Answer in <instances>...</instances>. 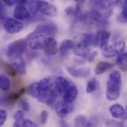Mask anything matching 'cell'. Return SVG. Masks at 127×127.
I'll return each instance as SVG.
<instances>
[{"label": "cell", "mask_w": 127, "mask_h": 127, "mask_svg": "<svg viewBox=\"0 0 127 127\" xmlns=\"http://www.w3.org/2000/svg\"><path fill=\"white\" fill-rule=\"evenodd\" d=\"M122 85L121 74L118 71L111 72L106 83V95L108 100H115L120 97Z\"/></svg>", "instance_id": "1"}, {"label": "cell", "mask_w": 127, "mask_h": 127, "mask_svg": "<svg viewBox=\"0 0 127 127\" xmlns=\"http://www.w3.org/2000/svg\"><path fill=\"white\" fill-rule=\"evenodd\" d=\"M28 45V42L25 39H18L10 43L6 50V55L12 60L21 58L25 52Z\"/></svg>", "instance_id": "2"}, {"label": "cell", "mask_w": 127, "mask_h": 127, "mask_svg": "<svg viewBox=\"0 0 127 127\" xmlns=\"http://www.w3.org/2000/svg\"><path fill=\"white\" fill-rule=\"evenodd\" d=\"M46 37L41 33H31L28 39V46L31 50H40L44 48Z\"/></svg>", "instance_id": "3"}, {"label": "cell", "mask_w": 127, "mask_h": 127, "mask_svg": "<svg viewBox=\"0 0 127 127\" xmlns=\"http://www.w3.org/2000/svg\"><path fill=\"white\" fill-rule=\"evenodd\" d=\"M3 26L6 32L10 34L18 33L23 28V24L16 19L13 18H7L3 22Z\"/></svg>", "instance_id": "4"}, {"label": "cell", "mask_w": 127, "mask_h": 127, "mask_svg": "<svg viewBox=\"0 0 127 127\" xmlns=\"http://www.w3.org/2000/svg\"><path fill=\"white\" fill-rule=\"evenodd\" d=\"M126 48V42L124 41H119L116 43L108 47L106 49L103 51V55L105 57H112L115 55H118L124 53Z\"/></svg>", "instance_id": "5"}, {"label": "cell", "mask_w": 127, "mask_h": 127, "mask_svg": "<svg viewBox=\"0 0 127 127\" xmlns=\"http://www.w3.org/2000/svg\"><path fill=\"white\" fill-rule=\"evenodd\" d=\"M58 31L57 26L54 23H47L39 25L32 33H41L45 34L51 37H53L57 34Z\"/></svg>", "instance_id": "6"}, {"label": "cell", "mask_w": 127, "mask_h": 127, "mask_svg": "<svg viewBox=\"0 0 127 127\" xmlns=\"http://www.w3.org/2000/svg\"><path fill=\"white\" fill-rule=\"evenodd\" d=\"M38 9L42 14L51 17L57 16L58 12L54 4L45 1H38Z\"/></svg>", "instance_id": "7"}, {"label": "cell", "mask_w": 127, "mask_h": 127, "mask_svg": "<svg viewBox=\"0 0 127 127\" xmlns=\"http://www.w3.org/2000/svg\"><path fill=\"white\" fill-rule=\"evenodd\" d=\"M55 110L57 115L61 118H65L72 111L73 107L64 100L57 102L55 105Z\"/></svg>", "instance_id": "8"}, {"label": "cell", "mask_w": 127, "mask_h": 127, "mask_svg": "<svg viewBox=\"0 0 127 127\" xmlns=\"http://www.w3.org/2000/svg\"><path fill=\"white\" fill-rule=\"evenodd\" d=\"M110 38V33L106 30H101L96 34V43L103 51L108 48V42Z\"/></svg>", "instance_id": "9"}, {"label": "cell", "mask_w": 127, "mask_h": 127, "mask_svg": "<svg viewBox=\"0 0 127 127\" xmlns=\"http://www.w3.org/2000/svg\"><path fill=\"white\" fill-rule=\"evenodd\" d=\"M66 70L74 78H86L90 75V69L89 68H75L70 66L67 67Z\"/></svg>", "instance_id": "10"}, {"label": "cell", "mask_w": 127, "mask_h": 127, "mask_svg": "<svg viewBox=\"0 0 127 127\" xmlns=\"http://www.w3.org/2000/svg\"><path fill=\"white\" fill-rule=\"evenodd\" d=\"M43 50L45 54L48 56L55 55L58 51V46H57V40L54 37L48 36L46 39Z\"/></svg>", "instance_id": "11"}, {"label": "cell", "mask_w": 127, "mask_h": 127, "mask_svg": "<svg viewBox=\"0 0 127 127\" xmlns=\"http://www.w3.org/2000/svg\"><path fill=\"white\" fill-rule=\"evenodd\" d=\"M68 80L63 77H57L54 81V88L58 94H64L69 88Z\"/></svg>", "instance_id": "12"}, {"label": "cell", "mask_w": 127, "mask_h": 127, "mask_svg": "<svg viewBox=\"0 0 127 127\" xmlns=\"http://www.w3.org/2000/svg\"><path fill=\"white\" fill-rule=\"evenodd\" d=\"M13 16L17 20H24L29 19L31 16V13L29 10L23 5H17L13 11Z\"/></svg>", "instance_id": "13"}, {"label": "cell", "mask_w": 127, "mask_h": 127, "mask_svg": "<svg viewBox=\"0 0 127 127\" xmlns=\"http://www.w3.org/2000/svg\"><path fill=\"white\" fill-rule=\"evenodd\" d=\"M78 90L77 88L74 86H70L69 88L66 90V92L63 95V100L68 104L72 103L77 97Z\"/></svg>", "instance_id": "14"}, {"label": "cell", "mask_w": 127, "mask_h": 127, "mask_svg": "<svg viewBox=\"0 0 127 127\" xmlns=\"http://www.w3.org/2000/svg\"><path fill=\"white\" fill-rule=\"evenodd\" d=\"M109 112L111 115L115 119H122L126 117V110L124 107L119 103L112 105L109 107Z\"/></svg>", "instance_id": "15"}, {"label": "cell", "mask_w": 127, "mask_h": 127, "mask_svg": "<svg viewBox=\"0 0 127 127\" xmlns=\"http://www.w3.org/2000/svg\"><path fill=\"white\" fill-rule=\"evenodd\" d=\"M25 92V89L22 88L16 92H12V93L8 94L7 95H4V97L2 98V100L4 102H5L6 103L13 104L17 100H19L21 97V96Z\"/></svg>", "instance_id": "16"}, {"label": "cell", "mask_w": 127, "mask_h": 127, "mask_svg": "<svg viewBox=\"0 0 127 127\" xmlns=\"http://www.w3.org/2000/svg\"><path fill=\"white\" fill-rule=\"evenodd\" d=\"M39 83L41 89V93L49 92L50 90L54 89L53 87H54V83L53 82V80L51 77H45L42 79L39 82Z\"/></svg>", "instance_id": "17"}, {"label": "cell", "mask_w": 127, "mask_h": 127, "mask_svg": "<svg viewBox=\"0 0 127 127\" xmlns=\"http://www.w3.org/2000/svg\"><path fill=\"white\" fill-rule=\"evenodd\" d=\"M76 45L74 41L71 40V39H65L62 42L60 47V54L64 56L65 54H67V53L68 52V51L74 49L75 48Z\"/></svg>", "instance_id": "18"}, {"label": "cell", "mask_w": 127, "mask_h": 127, "mask_svg": "<svg viewBox=\"0 0 127 127\" xmlns=\"http://www.w3.org/2000/svg\"><path fill=\"white\" fill-rule=\"evenodd\" d=\"M74 51V53L77 55V56H79L80 57H83V58H86L88 54L91 52L90 51V48L85 46L82 42H80L79 44L76 45L75 48L73 49Z\"/></svg>", "instance_id": "19"}, {"label": "cell", "mask_w": 127, "mask_h": 127, "mask_svg": "<svg viewBox=\"0 0 127 127\" xmlns=\"http://www.w3.org/2000/svg\"><path fill=\"white\" fill-rule=\"evenodd\" d=\"M81 42L86 47L89 48L91 46H95L97 45L96 43V34H94L92 33H85L83 34V39Z\"/></svg>", "instance_id": "20"}, {"label": "cell", "mask_w": 127, "mask_h": 127, "mask_svg": "<svg viewBox=\"0 0 127 127\" xmlns=\"http://www.w3.org/2000/svg\"><path fill=\"white\" fill-rule=\"evenodd\" d=\"M27 92L29 95L34 98H39L41 95V89L39 83H33L28 86Z\"/></svg>", "instance_id": "21"}, {"label": "cell", "mask_w": 127, "mask_h": 127, "mask_svg": "<svg viewBox=\"0 0 127 127\" xmlns=\"http://www.w3.org/2000/svg\"><path fill=\"white\" fill-rule=\"evenodd\" d=\"M11 65L14 67L19 74H25L26 73V66L22 58L13 60Z\"/></svg>", "instance_id": "22"}, {"label": "cell", "mask_w": 127, "mask_h": 127, "mask_svg": "<svg viewBox=\"0 0 127 127\" xmlns=\"http://www.w3.org/2000/svg\"><path fill=\"white\" fill-rule=\"evenodd\" d=\"M112 67H113V64H112V63H106L104 61H100L96 65L95 74L97 75H100V74L105 73L106 71H108L109 69H110Z\"/></svg>", "instance_id": "23"}, {"label": "cell", "mask_w": 127, "mask_h": 127, "mask_svg": "<svg viewBox=\"0 0 127 127\" xmlns=\"http://www.w3.org/2000/svg\"><path fill=\"white\" fill-rule=\"evenodd\" d=\"M116 63L122 71H127V53H121L118 54Z\"/></svg>", "instance_id": "24"}, {"label": "cell", "mask_w": 127, "mask_h": 127, "mask_svg": "<svg viewBox=\"0 0 127 127\" xmlns=\"http://www.w3.org/2000/svg\"><path fill=\"white\" fill-rule=\"evenodd\" d=\"M92 3L93 6L96 7V9L105 10H108L114 4V1H106V0L105 1L97 0V1H93Z\"/></svg>", "instance_id": "25"}, {"label": "cell", "mask_w": 127, "mask_h": 127, "mask_svg": "<svg viewBox=\"0 0 127 127\" xmlns=\"http://www.w3.org/2000/svg\"><path fill=\"white\" fill-rule=\"evenodd\" d=\"M12 86L10 80L4 74H1L0 77V87L1 89L4 92L8 91Z\"/></svg>", "instance_id": "26"}, {"label": "cell", "mask_w": 127, "mask_h": 127, "mask_svg": "<svg viewBox=\"0 0 127 127\" xmlns=\"http://www.w3.org/2000/svg\"><path fill=\"white\" fill-rule=\"evenodd\" d=\"M99 86V83L98 80L96 78H93L92 80H90L88 83H87V86H86V92L90 94L94 92H95Z\"/></svg>", "instance_id": "27"}, {"label": "cell", "mask_w": 127, "mask_h": 127, "mask_svg": "<svg viewBox=\"0 0 127 127\" xmlns=\"http://www.w3.org/2000/svg\"><path fill=\"white\" fill-rule=\"evenodd\" d=\"M1 67L3 68V69L7 72V74L9 75V76H10V77H14L16 75V74H18L17 73V71H16V69L14 68V67L10 64H7V63H4V62H1Z\"/></svg>", "instance_id": "28"}, {"label": "cell", "mask_w": 127, "mask_h": 127, "mask_svg": "<svg viewBox=\"0 0 127 127\" xmlns=\"http://www.w3.org/2000/svg\"><path fill=\"white\" fill-rule=\"evenodd\" d=\"M87 123V120L86 116L83 115H78L74 118V127H85Z\"/></svg>", "instance_id": "29"}, {"label": "cell", "mask_w": 127, "mask_h": 127, "mask_svg": "<svg viewBox=\"0 0 127 127\" xmlns=\"http://www.w3.org/2000/svg\"><path fill=\"white\" fill-rule=\"evenodd\" d=\"M28 10L32 15H36L39 11L38 9V1H28Z\"/></svg>", "instance_id": "30"}, {"label": "cell", "mask_w": 127, "mask_h": 127, "mask_svg": "<svg viewBox=\"0 0 127 127\" xmlns=\"http://www.w3.org/2000/svg\"><path fill=\"white\" fill-rule=\"evenodd\" d=\"M118 21L120 22H127V1L124 2V7L122 13L118 17Z\"/></svg>", "instance_id": "31"}, {"label": "cell", "mask_w": 127, "mask_h": 127, "mask_svg": "<svg viewBox=\"0 0 127 127\" xmlns=\"http://www.w3.org/2000/svg\"><path fill=\"white\" fill-rule=\"evenodd\" d=\"M13 118L18 122L23 121L25 120V112L23 110H17L13 114Z\"/></svg>", "instance_id": "32"}, {"label": "cell", "mask_w": 127, "mask_h": 127, "mask_svg": "<svg viewBox=\"0 0 127 127\" xmlns=\"http://www.w3.org/2000/svg\"><path fill=\"white\" fill-rule=\"evenodd\" d=\"M106 124L108 127H124V125L123 123L120 122V121H116L114 120H109L106 122Z\"/></svg>", "instance_id": "33"}, {"label": "cell", "mask_w": 127, "mask_h": 127, "mask_svg": "<svg viewBox=\"0 0 127 127\" xmlns=\"http://www.w3.org/2000/svg\"><path fill=\"white\" fill-rule=\"evenodd\" d=\"M7 118V113L4 109L0 110V126L2 127Z\"/></svg>", "instance_id": "34"}, {"label": "cell", "mask_w": 127, "mask_h": 127, "mask_svg": "<svg viewBox=\"0 0 127 127\" xmlns=\"http://www.w3.org/2000/svg\"><path fill=\"white\" fill-rule=\"evenodd\" d=\"M48 118V113L46 110H43L40 113V121L42 124H45Z\"/></svg>", "instance_id": "35"}, {"label": "cell", "mask_w": 127, "mask_h": 127, "mask_svg": "<svg viewBox=\"0 0 127 127\" xmlns=\"http://www.w3.org/2000/svg\"><path fill=\"white\" fill-rule=\"evenodd\" d=\"M22 127H37V124L29 119H25L22 123Z\"/></svg>", "instance_id": "36"}, {"label": "cell", "mask_w": 127, "mask_h": 127, "mask_svg": "<svg viewBox=\"0 0 127 127\" xmlns=\"http://www.w3.org/2000/svg\"><path fill=\"white\" fill-rule=\"evenodd\" d=\"M20 106L24 112H29L30 111V106L29 103L25 99H22L20 100Z\"/></svg>", "instance_id": "37"}, {"label": "cell", "mask_w": 127, "mask_h": 127, "mask_svg": "<svg viewBox=\"0 0 127 127\" xmlns=\"http://www.w3.org/2000/svg\"><path fill=\"white\" fill-rule=\"evenodd\" d=\"M97 51H92L88 54V56L85 58V60H86L88 62H92L95 60V58L97 57Z\"/></svg>", "instance_id": "38"}, {"label": "cell", "mask_w": 127, "mask_h": 127, "mask_svg": "<svg viewBox=\"0 0 127 127\" xmlns=\"http://www.w3.org/2000/svg\"><path fill=\"white\" fill-rule=\"evenodd\" d=\"M4 12H5V8H4V4L1 1L0 4V15H1V19H4Z\"/></svg>", "instance_id": "39"}, {"label": "cell", "mask_w": 127, "mask_h": 127, "mask_svg": "<svg viewBox=\"0 0 127 127\" xmlns=\"http://www.w3.org/2000/svg\"><path fill=\"white\" fill-rule=\"evenodd\" d=\"M97 122L95 119H92L89 121H87L85 127H96L97 126Z\"/></svg>", "instance_id": "40"}, {"label": "cell", "mask_w": 127, "mask_h": 127, "mask_svg": "<svg viewBox=\"0 0 127 127\" xmlns=\"http://www.w3.org/2000/svg\"><path fill=\"white\" fill-rule=\"evenodd\" d=\"M2 2L5 4V5H8V6H13V4L17 3V1L15 0H7V1H2Z\"/></svg>", "instance_id": "41"}, {"label": "cell", "mask_w": 127, "mask_h": 127, "mask_svg": "<svg viewBox=\"0 0 127 127\" xmlns=\"http://www.w3.org/2000/svg\"><path fill=\"white\" fill-rule=\"evenodd\" d=\"M65 13L68 14V15H72V14H74V10L72 8V7H68L65 10Z\"/></svg>", "instance_id": "42"}, {"label": "cell", "mask_w": 127, "mask_h": 127, "mask_svg": "<svg viewBox=\"0 0 127 127\" xmlns=\"http://www.w3.org/2000/svg\"><path fill=\"white\" fill-rule=\"evenodd\" d=\"M60 127H69L68 124L63 120L60 121Z\"/></svg>", "instance_id": "43"}, {"label": "cell", "mask_w": 127, "mask_h": 127, "mask_svg": "<svg viewBox=\"0 0 127 127\" xmlns=\"http://www.w3.org/2000/svg\"><path fill=\"white\" fill-rule=\"evenodd\" d=\"M13 127H22V124H21V122H18V121H15L13 124Z\"/></svg>", "instance_id": "44"}, {"label": "cell", "mask_w": 127, "mask_h": 127, "mask_svg": "<svg viewBox=\"0 0 127 127\" xmlns=\"http://www.w3.org/2000/svg\"><path fill=\"white\" fill-rule=\"evenodd\" d=\"M126 118H127V104L126 106Z\"/></svg>", "instance_id": "45"}]
</instances>
